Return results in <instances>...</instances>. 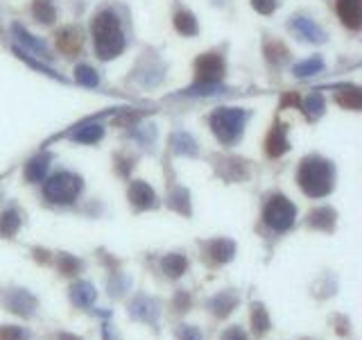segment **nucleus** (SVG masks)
Returning a JSON list of instances; mask_svg holds the SVG:
<instances>
[{
  "instance_id": "26",
  "label": "nucleus",
  "mask_w": 362,
  "mask_h": 340,
  "mask_svg": "<svg viewBox=\"0 0 362 340\" xmlns=\"http://www.w3.org/2000/svg\"><path fill=\"white\" fill-rule=\"evenodd\" d=\"M12 30H14V34H16V39H19L23 46H28V48L32 50V53H39V55H43V57H48V48L43 46L39 39H32V34L25 32V30L21 28V25H14Z\"/></svg>"
},
{
  "instance_id": "5",
  "label": "nucleus",
  "mask_w": 362,
  "mask_h": 340,
  "mask_svg": "<svg viewBox=\"0 0 362 340\" xmlns=\"http://www.w3.org/2000/svg\"><path fill=\"white\" fill-rule=\"evenodd\" d=\"M295 218H297V209L286 195H272L263 209V220L272 229H277V232L290 229L295 225Z\"/></svg>"
},
{
  "instance_id": "8",
  "label": "nucleus",
  "mask_w": 362,
  "mask_h": 340,
  "mask_svg": "<svg viewBox=\"0 0 362 340\" xmlns=\"http://www.w3.org/2000/svg\"><path fill=\"white\" fill-rule=\"evenodd\" d=\"M290 28L295 30L301 39H308V41H313V44H322V41L326 39V34L320 25H317L313 19H306V16H297V19L290 23Z\"/></svg>"
},
{
  "instance_id": "18",
  "label": "nucleus",
  "mask_w": 362,
  "mask_h": 340,
  "mask_svg": "<svg viewBox=\"0 0 362 340\" xmlns=\"http://www.w3.org/2000/svg\"><path fill=\"white\" fill-rule=\"evenodd\" d=\"M335 100L344 109H351V112H358L362 107V93L356 87H340L335 91Z\"/></svg>"
},
{
  "instance_id": "29",
  "label": "nucleus",
  "mask_w": 362,
  "mask_h": 340,
  "mask_svg": "<svg viewBox=\"0 0 362 340\" xmlns=\"http://www.w3.org/2000/svg\"><path fill=\"white\" fill-rule=\"evenodd\" d=\"M75 80L82 84V87H98V73L93 71L91 66H77V71H75Z\"/></svg>"
},
{
  "instance_id": "7",
  "label": "nucleus",
  "mask_w": 362,
  "mask_h": 340,
  "mask_svg": "<svg viewBox=\"0 0 362 340\" xmlns=\"http://www.w3.org/2000/svg\"><path fill=\"white\" fill-rule=\"evenodd\" d=\"M338 7L340 21L351 30H358L362 25V0H338L335 3Z\"/></svg>"
},
{
  "instance_id": "11",
  "label": "nucleus",
  "mask_w": 362,
  "mask_h": 340,
  "mask_svg": "<svg viewBox=\"0 0 362 340\" xmlns=\"http://www.w3.org/2000/svg\"><path fill=\"white\" fill-rule=\"evenodd\" d=\"M288 150V136H286V127L281 123H277L267 134V141H265V152L270 157H281L286 155Z\"/></svg>"
},
{
  "instance_id": "10",
  "label": "nucleus",
  "mask_w": 362,
  "mask_h": 340,
  "mask_svg": "<svg viewBox=\"0 0 362 340\" xmlns=\"http://www.w3.org/2000/svg\"><path fill=\"white\" fill-rule=\"evenodd\" d=\"M82 41H84L82 32L77 28H64V30H59V34H57V46L68 57H75L77 53H80Z\"/></svg>"
},
{
  "instance_id": "37",
  "label": "nucleus",
  "mask_w": 362,
  "mask_h": 340,
  "mask_svg": "<svg viewBox=\"0 0 362 340\" xmlns=\"http://www.w3.org/2000/svg\"><path fill=\"white\" fill-rule=\"evenodd\" d=\"M57 340H82V338H77V336H71V334H59Z\"/></svg>"
},
{
  "instance_id": "9",
  "label": "nucleus",
  "mask_w": 362,
  "mask_h": 340,
  "mask_svg": "<svg viewBox=\"0 0 362 340\" xmlns=\"http://www.w3.org/2000/svg\"><path fill=\"white\" fill-rule=\"evenodd\" d=\"M129 200H132L136 209H152L157 195H154L150 184L136 180V182H132V186H129Z\"/></svg>"
},
{
  "instance_id": "4",
  "label": "nucleus",
  "mask_w": 362,
  "mask_h": 340,
  "mask_svg": "<svg viewBox=\"0 0 362 340\" xmlns=\"http://www.w3.org/2000/svg\"><path fill=\"white\" fill-rule=\"evenodd\" d=\"M82 193V180L73 173H55L53 177H48V182L43 184V195L46 200L55 204H71L75 202L77 195Z\"/></svg>"
},
{
  "instance_id": "21",
  "label": "nucleus",
  "mask_w": 362,
  "mask_h": 340,
  "mask_svg": "<svg viewBox=\"0 0 362 340\" xmlns=\"http://www.w3.org/2000/svg\"><path fill=\"white\" fill-rule=\"evenodd\" d=\"M270 329V316L263 304H252V331L254 336H263Z\"/></svg>"
},
{
  "instance_id": "32",
  "label": "nucleus",
  "mask_w": 362,
  "mask_h": 340,
  "mask_svg": "<svg viewBox=\"0 0 362 340\" xmlns=\"http://www.w3.org/2000/svg\"><path fill=\"white\" fill-rule=\"evenodd\" d=\"M177 338L179 340H202V334H200V329H195L191 325H184V327L177 329Z\"/></svg>"
},
{
  "instance_id": "34",
  "label": "nucleus",
  "mask_w": 362,
  "mask_h": 340,
  "mask_svg": "<svg viewBox=\"0 0 362 340\" xmlns=\"http://www.w3.org/2000/svg\"><path fill=\"white\" fill-rule=\"evenodd\" d=\"M222 340H247V334L240 327H231L222 334Z\"/></svg>"
},
{
  "instance_id": "30",
  "label": "nucleus",
  "mask_w": 362,
  "mask_h": 340,
  "mask_svg": "<svg viewBox=\"0 0 362 340\" xmlns=\"http://www.w3.org/2000/svg\"><path fill=\"white\" fill-rule=\"evenodd\" d=\"M265 55H267V59H270L272 64H281V62H286L290 53H288L286 46L279 44V41H272V44L265 46Z\"/></svg>"
},
{
  "instance_id": "27",
  "label": "nucleus",
  "mask_w": 362,
  "mask_h": 340,
  "mask_svg": "<svg viewBox=\"0 0 362 340\" xmlns=\"http://www.w3.org/2000/svg\"><path fill=\"white\" fill-rule=\"evenodd\" d=\"M57 266H59V272H62V275L71 277V275H77V272L82 270V261L71 257V254H62V257L57 259Z\"/></svg>"
},
{
  "instance_id": "6",
  "label": "nucleus",
  "mask_w": 362,
  "mask_h": 340,
  "mask_svg": "<svg viewBox=\"0 0 362 340\" xmlns=\"http://www.w3.org/2000/svg\"><path fill=\"white\" fill-rule=\"evenodd\" d=\"M197 84H220L224 78V59L215 53L202 55L195 62Z\"/></svg>"
},
{
  "instance_id": "3",
  "label": "nucleus",
  "mask_w": 362,
  "mask_h": 340,
  "mask_svg": "<svg viewBox=\"0 0 362 340\" xmlns=\"http://www.w3.org/2000/svg\"><path fill=\"white\" fill-rule=\"evenodd\" d=\"M245 123H247V114L236 107H222L211 114V130L222 143H227V146L240 139V134L245 130Z\"/></svg>"
},
{
  "instance_id": "16",
  "label": "nucleus",
  "mask_w": 362,
  "mask_h": 340,
  "mask_svg": "<svg viewBox=\"0 0 362 340\" xmlns=\"http://www.w3.org/2000/svg\"><path fill=\"white\" fill-rule=\"evenodd\" d=\"M211 306V313L218 318H227L231 311L238 306V297L234 293H220L218 297H213V300L209 302Z\"/></svg>"
},
{
  "instance_id": "36",
  "label": "nucleus",
  "mask_w": 362,
  "mask_h": 340,
  "mask_svg": "<svg viewBox=\"0 0 362 340\" xmlns=\"http://www.w3.org/2000/svg\"><path fill=\"white\" fill-rule=\"evenodd\" d=\"M139 118H141L139 114H129V116L125 114V116H120L116 123H118V125H132V123H136V121H139Z\"/></svg>"
},
{
  "instance_id": "15",
  "label": "nucleus",
  "mask_w": 362,
  "mask_h": 340,
  "mask_svg": "<svg viewBox=\"0 0 362 340\" xmlns=\"http://www.w3.org/2000/svg\"><path fill=\"white\" fill-rule=\"evenodd\" d=\"M71 302L80 309H86L96 302V288L86 282H77L75 286H71Z\"/></svg>"
},
{
  "instance_id": "19",
  "label": "nucleus",
  "mask_w": 362,
  "mask_h": 340,
  "mask_svg": "<svg viewBox=\"0 0 362 340\" xmlns=\"http://www.w3.org/2000/svg\"><path fill=\"white\" fill-rule=\"evenodd\" d=\"M161 268H163V272H166L168 277L177 279V277H181L186 272L188 261H186L184 254H168V257L161 261Z\"/></svg>"
},
{
  "instance_id": "20",
  "label": "nucleus",
  "mask_w": 362,
  "mask_h": 340,
  "mask_svg": "<svg viewBox=\"0 0 362 340\" xmlns=\"http://www.w3.org/2000/svg\"><path fill=\"white\" fill-rule=\"evenodd\" d=\"M32 14L37 16V21L43 23V25H50L57 19L53 0H34V3H32Z\"/></svg>"
},
{
  "instance_id": "17",
  "label": "nucleus",
  "mask_w": 362,
  "mask_h": 340,
  "mask_svg": "<svg viewBox=\"0 0 362 340\" xmlns=\"http://www.w3.org/2000/svg\"><path fill=\"white\" fill-rule=\"evenodd\" d=\"M48 164H50V155H37L28 161L25 166V180L28 182H41L48 173Z\"/></svg>"
},
{
  "instance_id": "12",
  "label": "nucleus",
  "mask_w": 362,
  "mask_h": 340,
  "mask_svg": "<svg viewBox=\"0 0 362 340\" xmlns=\"http://www.w3.org/2000/svg\"><path fill=\"white\" fill-rule=\"evenodd\" d=\"M236 254V243L229 241V238H218L209 245V257L213 263H227L234 259Z\"/></svg>"
},
{
  "instance_id": "13",
  "label": "nucleus",
  "mask_w": 362,
  "mask_h": 340,
  "mask_svg": "<svg viewBox=\"0 0 362 340\" xmlns=\"http://www.w3.org/2000/svg\"><path fill=\"white\" fill-rule=\"evenodd\" d=\"M308 227L313 229H322V232H331L335 227V211L329 207H320L315 211H310L308 216Z\"/></svg>"
},
{
  "instance_id": "2",
  "label": "nucleus",
  "mask_w": 362,
  "mask_h": 340,
  "mask_svg": "<svg viewBox=\"0 0 362 340\" xmlns=\"http://www.w3.org/2000/svg\"><path fill=\"white\" fill-rule=\"evenodd\" d=\"M93 39H96V53L100 59H114L123 53L125 34L114 12H100L96 16V21H93Z\"/></svg>"
},
{
  "instance_id": "24",
  "label": "nucleus",
  "mask_w": 362,
  "mask_h": 340,
  "mask_svg": "<svg viewBox=\"0 0 362 340\" xmlns=\"http://www.w3.org/2000/svg\"><path fill=\"white\" fill-rule=\"evenodd\" d=\"M304 114L308 116V121H317L322 114H324V98L322 93H310L304 102Z\"/></svg>"
},
{
  "instance_id": "31",
  "label": "nucleus",
  "mask_w": 362,
  "mask_h": 340,
  "mask_svg": "<svg viewBox=\"0 0 362 340\" xmlns=\"http://www.w3.org/2000/svg\"><path fill=\"white\" fill-rule=\"evenodd\" d=\"M0 340H28V334L21 327H0Z\"/></svg>"
},
{
  "instance_id": "33",
  "label": "nucleus",
  "mask_w": 362,
  "mask_h": 340,
  "mask_svg": "<svg viewBox=\"0 0 362 340\" xmlns=\"http://www.w3.org/2000/svg\"><path fill=\"white\" fill-rule=\"evenodd\" d=\"M277 5H279V0H252V7L261 14H272L277 10Z\"/></svg>"
},
{
  "instance_id": "28",
  "label": "nucleus",
  "mask_w": 362,
  "mask_h": 340,
  "mask_svg": "<svg viewBox=\"0 0 362 340\" xmlns=\"http://www.w3.org/2000/svg\"><path fill=\"white\" fill-rule=\"evenodd\" d=\"M322 66L324 62L320 57H313V59H306V62H301L295 66V75L297 78H306V75H315V73H320L322 71Z\"/></svg>"
},
{
  "instance_id": "25",
  "label": "nucleus",
  "mask_w": 362,
  "mask_h": 340,
  "mask_svg": "<svg viewBox=\"0 0 362 340\" xmlns=\"http://www.w3.org/2000/svg\"><path fill=\"white\" fill-rule=\"evenodd\" d=\"M175 28L177 32H181L184 37H193L197 34V21L191 12H177L175 14Z\"/></svg>"
},
{
  "instance_id": "35",
  "label": "nucleus",
  "mask_w": 362,
  "mask_h": 340,
  "mask_svg": "<svg viewBox=\"0 0 362 340\" xmlns=\"http://www.w3.org/2000/svg\"><path fill=\"white\" fill-rule=\"evenodd\" d=\"M188 306H191V297H188V293H177L175 295V309L188 311Z\"/></svg>"
},
{
  "instance_id": "14",
  "label": "nucleus",
  "mask_w": 362,
  "mask_h": 340,
  "mask_svg": "<svg viewBox=\"0 0 362 340\" xmlns=\"http://www.w3.org/2000/svg\"><path fill=\"white\" fill-rule=\"evenodd\" d=\"M7 306H10V311L14 313H21V316H30L32 309L37 306V300L28 293V291H14L10 295V300H7Z\"/></svg>"
},
{
  "instance_id": "22",
  "label": "nucleus",
  "mask_w": 362,
  "mask_h": 340,
  "mask_svg": "<svg viewBox=\"0 0 362 340\" xmlns=\"http://www.w3.org/2000/svg\"><path fill=\"white\" fill-rule=\"evenodd\" d=\"M102 134H105V130H102L100 125H84V127H80V130L77 132H73L71 134V139L73 141H80V143H89V146H93V143H98L100 139H102Z\"/></svg>"
},
{
  "instance_id": "1",
  "label": "nucleus",
  "mask_w": 362,
  "mask_h": 340,
  "mask_svg": "<svg viewBox=\"0 0 362 340\" xmlns=\"http://www.w3.org/2000/svg\"><path fill=\"white\" fill-rule=\"evenodd\" d=\"M335 180V170L326 159L322 157H306L301 161L297 182L301 186V191L310 198H324L333 189Z\"/></svg>"
},
{
  "instance_id": "23",
  "label": "nucleus",
  "mask_w": 362,
  "mask_h": 340,
  "mask_svg": "<svg viewBox=\"0 0 362 340\" xmlns=\"http://www.w3.org/2000/svg\"><path fill=\"white\" fill-rule=\"evenodd\" d=\"M21 227V216L19 211H5L0 214V236L3 238H12Z\"/></svg>"
}]
</instances>
